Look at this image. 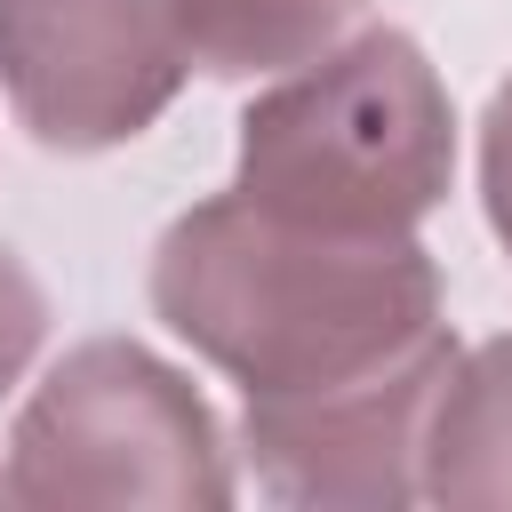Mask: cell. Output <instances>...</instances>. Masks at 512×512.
<instances>
[{
  "label": "cell",
  "instance_id": "30bf717a",
  "mask_svg": "<svg viewBox=\"0 0 512 512\" xmlns=\"http://www.w3.org/2000/svg\"><path fill=\"white\" fill-rule=\"evenodd\" d=\"M0 496H8V472H0Z\"/></svg>",
  "mask_w": 512,
  "mask_h": 512
},
{
  "label": "cell",
  "instance_id": "8992f818",
  "mask_svg": "<svg viewBox=\"0 0 512 512\" xmlns=\"http://www.w3.org/2000/svg\"><path fill=\"white\" fill-rule=\"evenodd\" d=\"M424 504H512V336L456 344L432 384L424 448H416Z\"/></svg>",
  "mask_w": 512,
  "mask_h": 512
},
{
  "label": "cell",
  "instance_id": "52a82bcc",
  "mask_svg": "<svg viewBox=\"0 0 512 512\" xmlns=\"http://www.w3.org/2000/svg\"><path fill=\"white\" fill-rule=\"evenodd\" d=\"M368 8L376 0H168V24L200 80L256 88V80L336 48L352 24H368Z\"/></svg>",
  "mask_w": 512,
  "mask_h": 512
},
{
  "label": "cell",
  "instance_id": "5b68a950",
  "mask_svg": "<svg viewBox=\"0 0 512 512\" xmlns=\"http://www.w3.org/2000/svg\"><path fill=\"white\" fill-rule=\"evenodd\" d=\"M456 360V328L408 344L400 360L312 384V392H240L232 456L256 472L272 504L296 512H400L416 496V448L440 368Z\"/></svg>",
  "mask_w": 512,
  "mask_h": 512
},
{
  "label": "cell",
  "instance_id": "7a4b0ae2",
  "mask_svg": "<svg viewBox=\"0 0 512 512\" xmlns=\"http://www.w3.org/2000/svg\"><path fill=\"white\" fill-rule=\"evenodd\" d=\"M456 96L400 24H352L336 48L256 80L232 120V192L320 232H416L456 192Z\"/></svg>",
  "mask_w": 512,
  "mask_h": 512
},
{
  "label": "cell",
  "instance_id": "6da1fadb",
  "mask_svg": "<svg viewBox=\"0 0 512 512\" xmlns=\"http://www.w3.org/2000/svg\"><path fill=\"white\" fill-rule=\"evenodd\" d=\"M144 304L240 392L344 384L448 328V280L416 232L288 224L232 184L160 224Z\"/></svg>",
  "mask_w": 512,
  "mask_h": 512
},
{
  "label": "cell",
  "instance_id": "277c9868",
  "mask_svg": "<svg viewBox=\"0 0 512 512\" xmlns=\"http://www.w3.org/2000/svg\"><path fill=\"white\" fill-rule=\"evenodd\" d=\"M184 80L168 0H0V96L56 160L152 136Z\"/></svg>",
  "mask_w": 512,
  "mask_h": 512
},
{
  "label": "cell",
  "instance_id": "3957f363",
  "mask_svg": "<svg viewBox=\"0 0 512 512\" xmlns=\"http://www.w3.org/2000/svg\"><path fill=\"white\" fill-rule=\"evenodd\" d=\"M8 496L16 504H160L224 512L240 496V456L208 392L144 336H80L8 416Z\"/></svg>",
  "mask_w": 512,
  "mask_h": 512
},
{
  "label": "cell",
  "instance_id": "ba28073f",
  "mask_svg": "<svg viewBox=\"0 0 512 512\" xmlns=\"http://www.w3.org/2000/svg\"><path fill=\"white\" fill-rule=\"evenodd\" d=\"M48 328H56V304H48L40 272L0 240V408L32 384V368L48 352Z\"/></svg>",
  "mask_w": 512,
  "mask_h": 512
},
{
  "label": "cell",
  "instance_id": "9c48e42d",
  "mask_svg": "<svg viewBox=\"0 0 512 512\" xmlns=\"http://www.w3.org/2000/svg\"><path fill=\"white\" fill-rule=\"evenodd\" d=\"M472 184H480V216H488V240L504 248L512 264V72L488 88L480 104V136H472Z\"/></svg>",
  "mask_w": 512,
  "mask_h": 512
}]
</instances>
